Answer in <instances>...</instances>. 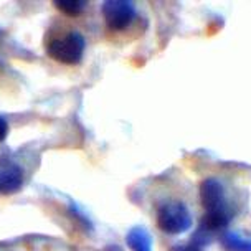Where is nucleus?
<instances>
[{"label":"nucleus","instance_id":"nucleus-1","mask_svg":"<svg viewBox=\"0 0 251 251\" xmlns=\"http://www.w3.org/2000/svg\"><path fill=\"white\" fill-rule=\"evenodd\" d=\"M84 47H86L84 37L79 31H68L51 38L47 43V53L50 58L63 65H78L83 60Z\"/></svg>","mask_w":251,"mask_h":251},{"label":"nucleus","instance_id":"nucleus-2","mask_svg":"<svg viewBox=\"0 0 251 251\" xmlns=\"http://www.w3.org/2000/svg\"><path fill=\"white\" fill-rule=\"evenodd\" d=\"M192 215L187 205L178 200L165 201L157 210V226L167 235H180L192 228Z\"/></svg>","mask_w":251,"mask_h":251},{"label":"nucleus","instance_id":"nucleus-3","mask_svg":"<svg viewBox=\"0 0 251 251\" xmlns=\"http://www.w3.org/2000/svg\"><path fill=\"white\" fill-rule=\"evenodd\" d=\"M104 24L111 30H124L136 17V7L129 0H107L101 7Z\"/></svg>","mask_w":251,"mask_h":251},{"label":"nucleus","instance_id":"nucleus-4","mask_svg":"<svg viewBox=\"0 0 251 251\" xmlns=\"http://www.w3.org/2000/svg\"><path fill=\"white\" fill-rule=\"evenodd\" d=\"M200 201L203 208L208 212H218V210H225V187L217 178H205L200 183L199 188Z\"/></svg>","mask_w":251,"mask_h":251},{"label":"nucleus","instance_id":"nucleus-5","mask_svg":"<svg viewBox=\"0 0 251 251\" xmlns=\"http://www.w3.org/2000/svg\"><path fill=\"white\" fill-rule=\"evenodd\" d=\"M24 185V170L15 164L0 165V192L13 194L19 192Z\"/></svg>","mask_w":251,"mask_h":251},{"label":"nucleus","instance_id":"nucleus-6","mask_svg":"<svg viewBox=\"0 0 251 251\" xmlns=\"http://www.w3.org/2000/svg\"><path fill=\"white\" fill-rule=\"evenodd\" d=\"M126 243L132 251H152V236L142 226H134L126 235Z\"/></svg>","mask_w":251,"mask_h":251},{"label":"nucleus","instance_id":"nucleus-7","mask_svg":"<svg viewBox=\"0 0 251 251\" xmlns=\"http://www.w3.org/2000/svg\"><path fill=\"white\" fill-rule=\"evenodd\" d=\"M220 245L225 251H251V238H246L236 231L223 233L220 238Z\"/></svg>","mask_w":251,"mask_h":251},{"label":"nucleus","instance_id":"nucleus-8","mask_svg":"<svg viewBox=\"0 0 251 251\" xmlns=\"http://www.w3.org/2000/svg\"><path fill=\"white\" fill-rule=\"evenodd\" d=\"M55 7L65 15L76 17L79 15L84 8H86V2L84 0H55Z\"/></svg>","mask_w":251,"mask_h":251},{"label":"nucleus","instance_id":"nucleus-9","mask_svg":"<svg viewBox=\"0 0 251 251\" xmlns=\"http://www.w3.org/2000/svg\"><path fill=\"white\" fill-rule=\"evenodd\" d=\"M170 251H203V250L194 243H187V245H174Z\"/></svg>","mask_w":251,"mask_h":251},{"label":"nucleus","instance_id":"nucleus-10","mask_svg":"<svg viewBox=\"0 0 251 251\" xmlns=\"http://www.w3.org/2000/svg\"><path fill=\"white\" fill-rule=\"evenodd\" d=\"M7 136H8V123L3 118H0V142L5 141Z\"/></svg>","mask_w":251,"mask_h":251},{"label":"nucleus","instance_id":"nucleus-11","mask_svg":"<svg viewBox=\"0 0 251 251\" xmlns=\"http://www.w3.org/2000/svg\"><path fill=\"white\" fill-rule=\"evenodd\" d=\"M0 66H2V61H0Z\"/></svg>","mask_w":251,"mask_h":251}]
</instances>
